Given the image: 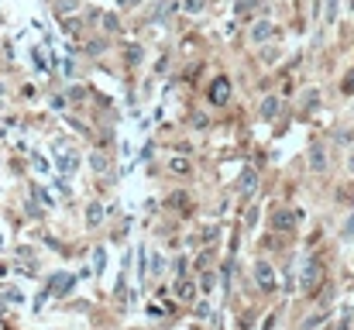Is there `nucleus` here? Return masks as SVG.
I'll use <instances>...</instances> for the list:
<instances>
[{
  "mask_svg": "<svg viewBox=\"0 0 354 330\" xmlns=\"http://www.w3.org/2000/svg\"><path fill=\"white\" fill-rule=\"evenodd\" d=\"M103 265H107V254H103V248H97V254H93V272L100 275V272H103Z\"/></svg>",
  "mask_w": 354,
  "mask_h": 330,
  "instance_id": "obj_9",
  "label": "nucleus"
},
{
  "mask_svg": "<svg viewBox=\"0 0 354 330\" xmlns=\"http://www.w3.org/2000/svg\"><path fill=\"white\" fill-rule=\"evenodd\" d=\"M268 34H272V24H255L251 38H255V42H261V38H268Z\"/></svg>",
  "mask_w": 354,
  "mask_h": 330,
  "instance_id": "obj_8",
  "label": "nucleus"
},
{
  "mask_svg": "<svg viewBox=\"0 0 354 330\" xmlns=\"http://www.w3.org/2000/svg\"><path fill=\"white\" fill-rule=\"evenodd\" d=\"M344 90H347V93H354V72H347V79H344Z\"/></svg>",
  "mask_w": 354,
  "mask_h": 330,
  "instance_id": "obj_17",
  "label": "nucleus"
},
{
  "mask_svg": "<svg viewBox=\"0 0 354 330\" xmlns=\"http://www.w3.org/2000/svg\"><path fill=\"white\" fill-rule=\"evenodd\" d=\"M255 275H258V285H261V289H275V272H272L268 262H258V265H255Z\"/></svg>",
  "mask_w": 354,
  "mask_h": 330,
  "instance_id": "obj_2",
  "label": "nucleus"
},
{
  "mask_svg": "<svg viewBox=\"0 0 354 330\" xmlns=\"http://www.w3.org/2000/svg\"><path fill=\"white\" fill-rule=\"evenodd\" d=\"M72 282H76V275H65V272H59V275L52 279V285H48V289L55 292V296H62V292H69V289H72Z\"/></svg>",
  "mask_w": 354,
  "mask_h": 330,
  "instance_id": "obj_3",
  "label": "nucleus"
},
{
  "mask_svg": "<svg viewBox=\"0 0 354 330\" xmlns=\"http://www.w3.org/2000/svg\"><path fill=\"white\" fill-rule=\"evenodd\" d=\"M186 11L189 14H200L203 11V0H186Z\"/></svg>",
  "mask_w": 354,
  "mask_h": 330,
  "instance_id": "obj_14",
  "label": "nucleus"
},
{
  "mask_svg": "<svg viewBox=\"0 0 354 330\" xmlns=\"http://www.w3.org/2000/svg\"><path fill=\"white\" fill-rule=\"evenodd\" d=\"M176 296H179V299H193V296H196L193 282H179V285H176Z\"/></svg>",
  "mask_w": 354,
  "mask_h": 330,
  "instance_id": "obj_7",
  "label": "nucleus"
},
{
  "mask_svg": "<svg viewBox=\"0 0 354 330\" xmlns=\"http://www.w3.org/2000/svg\"><path fill=\"white\" fill-rule=\"evenodd\" d=\"M309 158H313V169H323V162H327V158H323V148H313Z\"/></svg>",
  "mask_w": 354,
  "mask_h": 330,
  "instance_id": "obj_11",
  "label": "nucleus"
},
{
  "mask_svg": "<svg viewBox=\"0 0 354 330\" xmlns=\"http://www.w3.org/2000/svg\"><path fill=\"white\" fill-rule=\"evenodd\" d=\"M86 220H90V227L103 224V206H100V203H90V206H86Z\"/></svg>",
  "mask_w": 354,
  "mask_h": 330,
  "instance_id": "obj_4",
  "label": "nucleus"
},
{
  "mask_svg": "<svg viewBox=\"0 0 354 330\" xmlns=\"http://www.w3.org/2000/svg\"><path fill=\"white\" fill-rule=\"evenodd\" d=\"M261 114H265V117H275V114H279V96H268V100L261 103Z\"/></svg>",
  "mask_w": 354,
  "mask_h": 330,
  "instance_id": "obj_6",
  "label": "nucleus"
},
{
  "mask_svg": "<svg viewBox=\"0 0 354 330\" xmlns=\"http://www.w3.org/2000/svg\"><path fill=\"white\" fill-rule=\"evenodd\" d=\"M255 186H258V175L248 169V172H244V179H241V193H244V196H251V189H255Z\"/></svg>",
  "mask_w": 354,
  "mask_h": 330,
  "instance_id": "obj_5",
  "label": "nucleus"
},
{
  "mask_svg": "<svg viewBox=\"0 0 354 330\" xmlns=\"http://www.w3.org/2000/svg\"><path fill=\"white\" fill-rule=\"evenodd\" d=\"M172 169H176V172H189V162H186V158H172Z\"/></svg>",
  "mask_w": 354,
  "mask_h": 330,
  "instance_id": "obj_15",
  "label": "nucleus"
},
{
  "mask_svg": "<svg viewBox=\"0 0 354 330\" xmlns=\"http://www.w3.org/2000/svg\"><path fill=\"white\" fill-rule=\"evenodd\" d=\"M90 162H93V169H97V172H103V169H107V162H103V155H93Z\"/></svg>",
  "mask_w": 354,
  "mask_h": 330,
  "instance_id": "obj_16",
  "label": "nucleus"
},
{
  "mask_svg": "<svg viewBox=\"0 0 354 330\" xmlns=\"http://www.w3.org/2000/svg\"><path fill=\"white\" fill-rule=\"evenodd\" d=\"M210 100L213 103H227L230 100V79H213V86H210Z\"/></svg>",
  "mask_w": 354,
  "mask_h": 330,
  "instance_id": "obj_1",
  "label": "nucleus"
},
{
  "mask_svg": "<svg viewBox=\"0 0 354 330\" xmlns=\"http://www.w3.org/2000/svg\"><path fill=\"white\" fill-rule=\"evenodd\" d=\"M59 169H62V172H72V169H76V158H72V155L59 158Z\"/></svg>",
  "mask_w": 354,
  "mask_h": 330,
  "instance_id": "obj_13",
  "label": "nucleus"
},
{
  "mask_svg": "<svg viewBox=\"0 0 354 330\" xmlns=\"http://www.w3.org/2000/svg\"><path fill=\"white\" fill-rule=\"evenodd\" d=\"M275 227H286V231H289V227H292V217L279 210V213H275Z\"/></svg>",
  "mask_w": 354,
  "mask_h": 330,
  "instance_id": "obj_10",
  "label": "nucleus"
},
{
  "mask_svg": "<svg viewBox=\"0 0 354 330\" xmlns=\"http://www.w3.org/2000/svg\"><path fill=\"white\" fill-rule=\"evenodd\" d=\"M303 282H306V285L317 282V265H306V268H303Z\"/></svg>",
  "mask_w": 354,
  "mask_h": 330,
  "instance_id": "obj_12",
  "label": "nucleus"
}]
</instances>
